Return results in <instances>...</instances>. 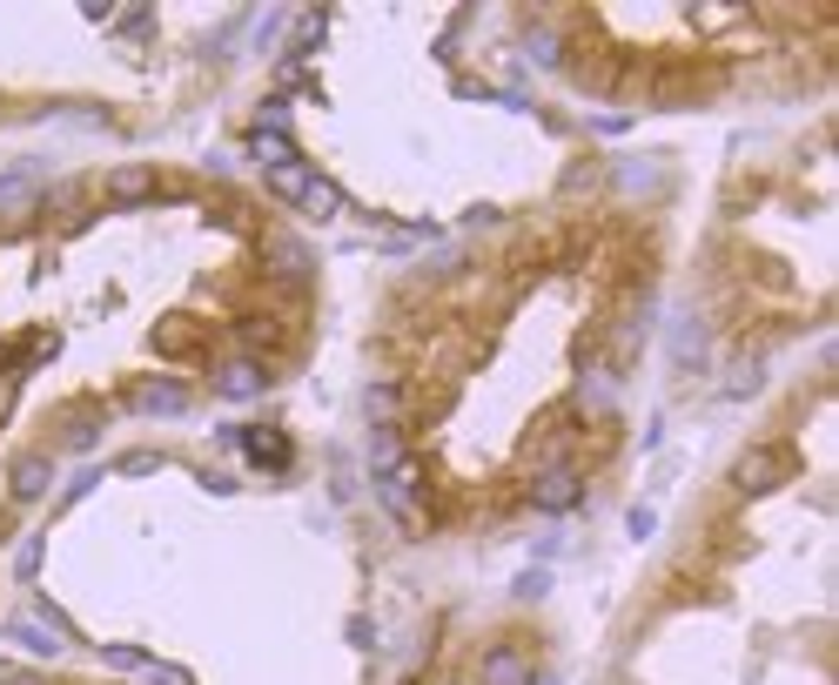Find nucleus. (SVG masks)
Returning <instances> with one entry per match:
<instances>
[{"mask_svg":"<svg viewBox=\"0 0 839 685\" xmlns=\"http://www.w3.org/2000/svg\"><path fill=\"white\" fill-rule=\"evenodd\" d=\"M303 201H309V216H336L343 209V195L323 182V175H309V188H303Z\"/></svg>","mask_w":839,"mask_h":685,"instance_id":"9d476101","label":"nucleus"},{"mask_svg":"<svg viewBox=\"0 0 839 685\" xmlns=\"http://www.w3.org/2000/svg\"><path fill=\"white\" fill-rule=\"evenodd\" d=\"M249 451H256L262 464H275V457L289 451V443H283V430H249Z\"/></svg>","mask_w":839,"mask_h":685,"instance_id":"ddd939ff","label":"nucleus"},{"mask_svg":"<svg viewBox=\"0 0 839 685\" xmlns=\"http://www.w3.org/2000/svg\"><path fill=\"white\" fill-rule=\"evenodd\" d=\"M370 417H377V430H390V417H396V390H370Z\"/></svg>","mask_w":839,"mask_h":685,"instance_id":"2eb2a0df","label":"nucleus"},{"mask_svg":"<svg viewBox=\"0 0 839 685\" xmlns=\"http://www.w3.org/2000/svg\"><path fill=\"white\" fill-rule=\"evenodd\" d=\"M235 337H243L249 350H275V343H283V322H269V316H243V322H235Z\"/></svg>","mask_w":839,"mask_h":685,"instance_id":"0eeeda50","label":"nucleus"},{"mask_svg":"<svg viewBox=\"0 0 839 685\" xmlns=\"http://www.w3.org/2000/svg\"><path fill=\"white\" fill-rule=\"evenodd\" d=\"M538 511H571L578 498H584V477L571 470V464H544L538 477H531V491H525Z\"/></svg>","mask_w":839,"mask_h":685,"instance_id":"f257e3e1","label":"nucleus"},{"mask_svg":"<svg viewBox=\"0 0 839 685\" xmlns=\"http://www.w3.org/2000/svg\"><path fill=\"white\" fill-rule=\"evenodd\" d=\"M269 377H262V363L256 356H235V363H222V370H215V390L222 396H256Z\"/></svg>","mask_w":839,"mask_h":685,"instance_id":"7ed1b4c3","label":"nucleus"},{"mask_svg":"<svg viewBox=\"0 0 839 685\" xmlns=\"http://www.w3.org/2000/svg\"><path fill=\"white\" fill-rule=\"evenodd\" d=\"M14 491H21V498H41V491H48V464H41V457H27V464L14 470Z\"/></svg>","mask_w":839,"mask_h":685,"instance_id":"f8f14e48","label":"nucleus"},{"mask_svg":"<svg viewBox=\"0 0 839 685\" xmlns=\"http://www.w3.org/2000/svg\"><path fill=\"white\" fill-rule=\"evenodd\" d=\"M370 464H377L383 477L396 470V430H377V437H370Z\"/></svg>","mask_w":839,"mask_h":685,"instance_id":"4468645a","label":"nucleus"},{"mask_svg":"<svg viewBox=\"0 0 839 685\" xmlns=\"http://www.w3.org/2000/svg\"><path fill=\"white\" fill-rule=\"evenodd\" d=\"M269 262H275V276H309V256L296 242H269Z\"/></svg>","mask_w":839,"mask_h":685,"instance_id":"9b49d317","label":"nucleus"},{"mask_svg":"<svg viewBox=\"0 0 839 685\" xmlns=\"http://www.w3.org/2000/svg\"><path fill=\"white\" fill-rule=\"evenodd\" d=\"M732 484L745 498H758V491H773L779 484V451H745L739 464H732Z\"/></svg>","mask_w":839,"mask_h":685,"instance_id":"f03ea898","label":"nucleus"},{"mask_svg":"<svg viewBox=\"0 0 839 685\" xmlns=\"http://www.w3.org/2000/svg\"><path fill=\"white\" fill-rule=\"evenodd\" d=\"M249 148H256L262 169H283V161H289V142L275 135V129H256V135H249Z\"/></svg>","mask_w":839,"mask_h":685,"instance_id":"6e6552de","label":"nucleus"},{"mask_svg":"<svg viewBox=\"0 0 839 685\" xmlns=\"http://www.w3.org/2000/svg\"><path fill=\"white\" fill-rule=\"evenodd\" d=\"M108 195H114V201H148V195H155V175H148V169H114V175H108Z\"/></svg>","mask_w":839,"mask_h":685,"instance_id":"423d86ee","label":"nucleus"},{"mask_svg":"<svg viewBox=\"0 0 839 685\" xmlns=\"http://www.w3.org/2000/svg\"><path fill=\"white\" fill-rule=\"evenodd\" d=\"M8 685H41V678H8Z\"/></svg>","mask_w":839,"mask_h":685,"instance_id":"dca6fc26","label":"nucleus"},{"mask_svg":"<svg viewBox=\"0 0 839 685\" xmlns=\"http://www.w3.org/2000/svg\"><path fill=\"white\" fill-rule=\"evenodd\" d=\"M484 685H531V659L510 652V645H497V652L484 659Z\"/></svg>","mask_w":839,"mask_h":685,"instance_id":"20e7f679","label":"nucleus"},{"mask_svg":"<svg viewBox=\"0 0 839 685\" xmlns=\"http://www.w3.org/2000/svg\"><path fill=\"white\" fill-rule=\"evenodd\" d=\"M128 403L135 411H188V390L182 383H135Z\"/></svg>","mask_w":839,"mask_h":685,"instance_id":"39448f33","label":"nucleus"},{"mask_svg":"<svg viewBox=\"0 0 839 685\" xmlns=\"http://www.w3.org/2000/svg\"><path fill=\"white\" fill-rule=\"evenodd\" d=\"M269 188H275V195H289V201H303V188H309V169L283 161V169H269Z\"/></svg>","mask_w":839,"mask_h":685,"instance_id":"1a4fd4ad","label":"nucleus"}]
</instances>
